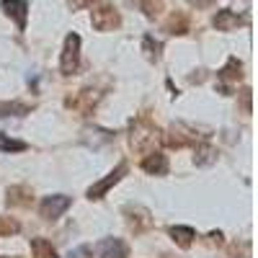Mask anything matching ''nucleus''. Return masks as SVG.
Segmentation results:
<instances>
[{"label": "nucleus", "mask_w": 258, "mask_h": 258, "mask_svg": "<svg viewBox=\"0 0 258 258\" xmlns=\"http://www.w3.org/2000/svg\"><path fill=\"white\" fill-rule=\"evenodd\" d=\"M240 75H243V73H240V62L235 59V57H230L227 64L220 70V78H222V80H240Z\"/></svg>", "instance_id": "obj_18"}, {"label": "nucleus", "mask_w": 258, "mask_h": 258, "mask_svg": "<svg viewBox=\"0 0 258 258\" xmlns=\"http://www.w3.org/2000/svg\"><path fill=\"white\" fill-rule=\"evenodd\" d=\"M26 147H29L26 142L11 140V137H6V135H0V150H3V153H24Z\"/></svg>", "instance_id": "obj_19"}, {"label": "nucleus", "mask_w": 258, "mask_h": 258, "mask_svg": "<svg viewBox=\"0 0 258 258\" xmlns=\"http://www.w3.org/2000/svg\"><path fill=\"white\" fill-rule=\"evenodd\" d=\"M31 199H34V194H31L29 186H11L8 188V197H6V202L13 204V207H29Z\"/></svg>", "instance_id": "obj_12"}, {"label": "nucleus", "mask_w": 258, "mask_h": 258, "mask_svg": "<svg viewBox=\"0 0 258 258\" xmlns=\"http://www.w3.org/2000/svg\"><path fill=\"white\" fill-rule=\"evenodd\" d=\"M240 24H245V21L238 16V13H232V11H217V16H214V26H217V31H232V29H238Z\"/></svg>", "instance_id": "obj_11"}, {"label": "nucleus", "mask_w": 258, "mask_h": 258, "mask_svg": "<svg viewBox=\"0 0 258 258\" xmlns=\"http://www.w3.org/2000/svg\"><path fill=\"white\" fill-rule=\"evenodd\" d=\"M142 170L150 176H163L168 173V160L163 153H147L145 160H142Z\"/></svg>", "instance_id": "obj_10"}, {"label": "nucleus", "mask_w": 258, "mask_h": 258, "mask_svg": "<svg viewBox=\"0 0 258 258\" xmlns=\"http://www.w3.org/2000/svg\"><path fill=\"white\" fill-rule=\"evenodd\" d=\"M31 109L21 101H8V103H0V116H26Z\"/></svg>", "instance_id": "obj_16"}, {"label": "nucleus", "mask_w": 258, "mask_h": 258, "mask_svg": "<svg viewBox=\"0 0 258 258\" xmlns=\"http://www.w3.org/2000/svg\"><path fill=\"white\" fill-rule=\"evenodd\" d=\"M68 3H70V8H75V11H78V8H85V6H91L93 0H68Z\"/></svg>", "instance_id": "obj_24"}, {"label": "nucleus", "mask_w": 258, "mask_h": 258, "mask_svg": "<svg viewBox=\"0 0 258 258\" xmlns=\"http://www.w3.org/2000/svg\"><path fill=\"white\" fill-rule=\"evenodd\" d=\"M91 24H93L96 31H114V29H119V24H121V16H119V11H116L114 6L103 3V6L93 8Z\"/></svg>", "instance_id": "obj_3"}, {"label": "nucleus", "mask_w": 258, "mask_h": 258, "mask_svg": "<svg viewBox=\"0 0 258 258\" xmlns=\"http://www.w3.org/2000/svg\"><path fill=\"white\" fill-rule=\"evenodd\" d=\"M170 238L176 240V245H181V248H188V245L194 243V238H197V232H194L191 227L176 225V227H170Z\"/></svg>", "instance_id": "obj_13"}, {"label": "nucleus", "mask_w": 258, "mask_h": 258, "mask_svg": "<svg viewBox=\"0 0 258 258\" xmlns=\"http://www.w3.org/2000/svg\"><path fill=\"white\" fill-rule=\"evenodd\" d=\"M188 6H197V8H207V6H212L214 0H186Z\"/></svg>", "instance_id": "obj_25"}, {"label": "nucleus", "mask_w": 258, "mask_h": 258, "mask_svg": "<svg viewBox=\"0 0 258 258\" xmlns=\"http://www.w3.org/2000/svg\"><path fill=\"white\" fill-rule=\"evenodd\" d=\"M0 6H3V11L11 18H16V24H18L21 31L26 29V16H29V3H26V0H3Z\"/></svg>", "instance_id": "obj_8"}, {"label": "nucleus", "mask_w": 258, "mask_h": 258, "mask_svg": "<svg viewBox=\"0 0 258 258\" xmlns=\"http://www.w3.org/2000/svg\"><path fill=\"white\" fill-rule=\"evenodd\" d=\"M142 49H145V54H147V59H153V62H158L160 59V52H163V44L158 39H153V36H145L142 39Z\"/></svg>", "instance_id": "obj_17"}, {"label": "nucleus", "mask_w": 258, "mask_h": 258, "mask_svg": "<svg viewBox=\"0 0 258 258\" xmlns=\"http://www.w3.org/2000/svg\"><path fill=\"white\" fill-rule=\"evenodd\" d=\"M31 250H34V258H57V250L44 238H34L31 240Z\"/></svg>", "instance_id": "obj_15"}, {"label": "nucleus", "mask_w": 258, "mask_h": 258, "mask_svg": "<svg viewBox=\"0 0 258 258\" xmlns=\"http://www.w3.org/2000/svg\"><path fill=\"white\" fill-rule=\"evenodd\" d=\"M124 214H126L129 227H132L135 232H142V230H147L150 225H153L150 212H147L145 207H140V204H126V207H124Z\"/></svg>", "instance_id": "obj_6"}, {"label": "nucleus", "mask_w": 258, "mask_h": 258, "mask_svg": "<svg viewBox=\"0 0 258 258\" xmlns=\"http://www.w3.org/2000/svg\"><path fill=\"white\" fill-rule=\"evenodd\" d=\"M70 204H73L70 197H64V194H54V197H47L44 202H41L39 214L44 220H57V217H62V212H68Z\"/></svg>", "instance_id": "obj_5"}, {"label": "nucleus", "mask_w": 258, "mask_h": 258, "mask_svg": "<svg viewBox=\"0 0 258 258\" xmlns=\"http://www.w3.org/2000/svg\"><path fill=\"white\" fill-rule=\"evenodd\" d=\"M214 160H217V150H214L212 145H197V155H194V163L197 165H212Z\"/></svg>", "instance_id": "obj_14"}, {"label": "nucleus", "mask_w": 258, "mask_h": 258, "mask_svg": "<svg viewBox=\"0 0 258 258\" xmlns=\"http://www.w3.org/2000/svg\"><path fill=\"white\" fill-rule=\"evenodd\" d=\"M129 145H132V150H137V153H153L155 145L160 142V129L150 121L147 116H137L132 119V124H129Z\"/></svg>", "instance_id": "obj_1"}, {"label": "nucleus", "mask_w": 258, "mask_h": 258, "mask_svg": "<svg viewBox=\"0 0 258 258\" xmlns=\"http://www.w3.org/2000/svg\"><path fill=\"white\" fill-rule=\"evenodd\" d=\"M98 253H101V258H126L129 255V248L119 238H106V240H101Z\"/></svg>", "instance_id": "obj_9"}, {"label": "nucleus", "mask_w": 258, "mask_h": 258, "mask_svg": "<svg viewBox=\"0 0 258 258\" xmlns=\"http://www.w3.org/2000/svg\"><path fill=\"white\" fill-rule=\"evenodd\" d=\"M137 3H140V8L145 11L147 18H158L160 11H163V0H137Z\"/></svg>", "instance_id": "obj_20"}, {"label": "nucleus", "mask_w": 258, "mask_h": 258, "mask_svg": "<svg viewBox=\"0 0 258 258\" xmlns=\"http://www.w3.org/2000/svg\"><path fill=\"white\" fill-rule=\"evenodd\" d=\"M18 230H21V225L13 217H3V214H0V235H3V238H11Z\"/></svg>", "instance_id": "obj_21"}, {"label": "nucleus", "mask_w": 258, "mask_h": 258, "mask_svg": "<svg viewBox=\"0 0 258 258\" xmlns=\"http://www.w3.org/2000/svg\"><path fill=\"white\" fill-rule=\"evenodd\" d=\"M78 68H80V36L68 34L64 36V47H62L59 70H62V75H75Z\"/></svg>", "instance_id": "obj_2"}, {"label": "nucleus", "mask_w": 258, "mask_h": 258, "mask_svg": "<svg viewBox=\"0 0 258 258\" xmlns=\"http://www.w3.org/2000/svg\"><path fill=\"white\" fill-rule=\"evenodd\" d=\"M68 258H93V250L91 245H80V248H73Z\"/></svg>", "instance_id": "obj_23"}, {"label": "nucleus", "mask_w": 258, "mask_h": 258, "mask_svg": "<svg viewBox=\"0 0 258 258\" xmlns=\"http://www.w3.org/2000/svg\"><path fill=\"white\" fill-rule=\"evenodd\" d=\"M168 29H170V34H186V31H188V24H186L183 16H170Z\"/></svg>", "instance_id": "obj_22"}, {"label": "nucleus", "mask_w": 258, "mask_h": 258, "mask_svg": "<svg viewBox=\"0 0 258 258\" xmlns=\"http://www.w3.org/2000/svg\"><path fill=\"white\" fill-rule=\"evenodd\" d=\"M126 170H129V165H126V163H119V165L111 170L109 176H106V178H101L98 183H93V186L88 188V199H93V202L103 199L106 194H109V188H111V186H116V183L121 181V176L126 173Z\"/></svg>", "instance_id": "obj_4"}, {"label": "nucleus", "mask_w": 258, "mask_h": 258, "mask_svg": "<svg viewBox=\"0 0 258 258\" xmlns=\"http://www.w3.org/2000/svg\"><path fill=\"white\" fill-rule=\"evenodd\" d=\"M98 98H101L98 91L85 88V91H80L75 98H68V106H70V109H75V111H80V114H91V111L96 109Z\"/></svg>", "instance_id": "obj_7"}]
</instances>
